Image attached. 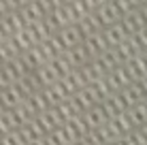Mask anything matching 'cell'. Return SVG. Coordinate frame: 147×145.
Masks as SVG:
<instances>
[{"label": "cell", "instance_id": "cell-1", "mask_svg": "<svg viewBox=\"0 0 147 145\" xmlns=\"http://www.w3.org/2000/svg\"><path fill=\"white\" fill-rule=\"evenodd\" d=\"M28 98L26 90H24L19 83H11L9 88H4L2 92H0V105H2V109L7 111V109H15L19 107V105H24V100Z\"/></svg>", "mask_w": 147, "mask_h": 145}, {"label": "cell", "instance_id": "cell-2", "mask_svg": "<svg viewBox=\"0 0 147 145\" xmlns=\"http://www.w3.org/2000/svg\"><path fill=\"white\" fill-rule=\"evenodd\" d=\"M58 34H60V38H62V43L66 45V49L77 47V45H81V43L85 41V32H83V28L79 26V22L68 24V26L60 28Z\"/></svg>", "mask_w": 147, "mask_h": 145}, {"label": "cell", "instance_id": "cell-3", "mask_svg": "<svg viewBox=\"0 0 147 145\" xmlns=\"http://www.w3.org/2000/svg\"><path fill=\"white\" fill-rule=\"evenodd\" d=\"M96 15H98V19H100V24H102L105 28L111 26V24H117L121 22V9H119V4L115 2V0H107V2L102 4V7H98L96 9Z\"/></svg>", "mask_w": 147, "mask_h": 145}, {"label": "cell", "instance_id": "cell-4", "mask_svg": "<svg viewBox=\"0 0 147 145\" xmlns=\"http://www.w3.org/2000/svg\"><path fill=\"white\" fill-rule=\"evenodd\" d=\"M83 119H85V124H88L90 130H96V128L105 126L111 117H109V113L105 111L102 103H98V105H94V107H90L88 111H83Z\"/></svg>", "mask_w": 147, "mask_h": 145}, {"label": "cell", "instance_id": "cell-5", "mask_svg": "<svg viewBox=\"0 0 147 145\" xmlns=\"http://www.w3.org/2000/svg\"><path fill=\"white\" fill-rule=\"evenodd\" d=\"M107 79H109V83H111V88L115 90V92H119V90H124L128 83H132L134 79H132V75H130L128 71V66L126 64H119V66H115L113 71H111L107 75Z\"/></svg>", "mask_w": 147, "mask_h": 145}, {"label": "cell", "instance_id": "cell-6", "mask_svg": "<svg viewBox=\"0 0 147 145\" xmlns=\"http://www.w3.org/2000/svg\"><path fill=\"white\" fill-rule=\"evenodd\" d=\"M121 24L126 26V30H128L130 34H134V32H139V30H143L147 28V17H145V13H143V9H132V11H128L121 17Z\"/></svg>", "mask_w": 147, "mask_h": 145}, {"label": "cell", "instance_id": "cell-7", "mask_svg": "<svg viewBox=\"0 0 147 145\" xmlns=\"http://www.w3.org/2000/svg\"><path fill=\"white\" fill-rule=\"evenodd\" d=\"M83 45L88 47V51L92 53V58H96V56H100L102 51L111 49L109 43H107V38H105V32H102V30L88 34V36H85V41H83Z\"/></svg>", "mask_w": 147, "mask_h": 145}, {"label": "cell", "instance_id": "cell-8", "mask_svg": "<svg viewBox=\"0 0 147 145\" xmlns=\"http://www.w3.org/2000/svg\"><path fill=\"white\" fill-rule=\"evenodd\" d=\"M119 94H121V98L126 100L128 109H130V107H134V105H139L141 100H145V98H147L145 90H143V86H141L139 81L128 83V86H126L124 90H119Z\"/></svg>", "mask_w": 147, "mask_h": 145}, {"label": "cell", "instance_id": "cell-9", "mask_svg": "<svg viewBox=\"0 0 147 145\" xmlns=\"http://www.w3.org/2000/svg\"><path fill=\"white\" fill-rule=\"evenodd\" d=\"M102 32H105V38H107L109 47H117L119 43H124L126 38L130 36V32L126 30V26H124L121 22H117V24H111V26L102 28Z\"/></svg>", "mask_w": 147, "mask_h": 145}, {"label": "cell", "instance_id": "cell-10", "mask_svg": "<svg viewBox=\"0 0 147 145\" xmlns=\"http://www.w3.org/2000/svg\"><path fill=\"white\" fill-rule=\"evenodd\" d=\"M19 11H22V15H24V19H26L28 26H30V24H36V22H40V19L47 17V11L38 4V0H30V2L24 4Z\"/></svg>", "mask_w": 147, "mask_h": 145}, {"label": "cell", "instance_id": "cell-11", "mask_svg": "<svg viewBox=\"0 0 147 145\" xmlns=\"http://www.w3.org/2000/svg\"><path fill=\"white\" fill-rule=\"evenodd\" d=\"M126 66H128V71H130L134 81H141V79L147 77V58L143 56V51L136 53L130 62H126Z\"/></svg>", "mask_w": 147, "mask_h": 145}, {"label": "cell", "instance_id": "cell-12", "mask_svg": "<svg viewBox=\"0 0 147 145\" xmlns=\"http://www.w3.org/2000/svg\"><path fill=\"white\" fill-rule=\"evenodd\" d=\"M66 56H68L70 64H73L75 68L85 66V64H88L90 60H92V53L88 51V47H85L83 43H81V45H77V47H70V49H66Z\"/></svg>", "mask_w": 147, "mask_h": 145}, {"label": "cell", "instance_id": "cell-13", "mask_svg": "<svg viewBox=\"0 0 147 145\" xmlns=\"http://www.w3.org/2000/svg\"><path fill=\"white\" fill-rule=\"evenodd\" d=\"M22 58L26 60V64L32 71H36L38 66H43L45 62H47V58H45V53H43V49H40V45H32L30 49H26V51L22 53Z\"/></svg>", "mask_w": 147, "mask_h": 145}, {"label": "cell", "instance_id": "cell-14", "mask_svg": "<svg viewBox=\"0 0 147 145\" xmlns=\"http://www.w3.org/2000/svg\"><path fill=\"white\" fill-rule=\"evenodd\" d=\"M111 49H113V51H115V56L119 58V62H121V64L130 62V60H132V58L136 56V53H141L139 49H136V45L132 43V38H130V36L126 38L124 43H119L117 47H111Z\"/></svg>", "mask_w": 147, "mask_h": 145}, {"label": "cell", "instance_id": "cell-15", "mask_svg": "<svg viewBox=\"0 0 147 145\" xmlns=\"http://www.w3.org/2000/svg\"><path fill=\"white\" fill-rule=\"evenodd\" d=\"M128 111H130V115H132V119H134L136 128L143 126V124H147V100H141L139 105L130 107Z\"/></svg>", "mask_w": 147, "mask_h": 145}, {"label": "cell", "instance_id": "cell-16", "mask_svg": "<svg viewBox=\"0 0 147 145\" xmlns=\"http://www.w3.org/2000/svg\"><path fill=\"white\" fill-rule=\"evenodd\" d=\"M38 4H40L47 13H51L53 9H58L60 4H62V0H38Z\"/></svg>", "mask_w": 147, "mask_h": 145}, {"label": "cell", "instance_id": "cell-17", "mask_svg": "<svg viewBox=\"0 0 147 145\" xmlns=\"http://www.w3.org/2000/svg\"><path fill=\"white\" fill-rule=\"evenodd\" d=\"M83 2L88 4V9H90V11H96V9H98V7H102V4L107 2V0H83Z\"/></svg>", "mask_w": 147, "mask_h": 145}, {"label": "cell", "instance_id": "cell-18", "mask_svg": "<svg viewBox=\"0 0 147 145\" xmlns=\"http://www.w3.org/2000/svg\"><path fill=\"white\" fill-rule=\"evenodd\" d=\"M130 4H132L134 9H139V7H145V4H147V0H130Z\"/></svg>", "mask_w": 147, "mask_h": 145}, {"label": "cell", "instance_id": "cell-19", "mask_svg": "<svg viewBox=\"0 0 147 145\" xmlns=\"http://www.w3.org/2000/svg\"><path fill=\"white\" fill-rule=\"evenodd\" d=\"M139 83H141V86H143V90H145V94H147V77H145V79H141Z\"/></svg>", "mask_w": 147, "mask_h": 145}, {"label": "cell", "instance_id": "cell-20", "mask_svg": "<svg viewBox=\"0 0 147 145\" xmlns=\"http://www.w3.org/2000/svg\"><path fill=\"white\" fill-rule=\"evenodd\" d=\"M139 128H141V130H143V134L147 137V124H143V126H139Z\"/></svg>", "mask_w": 147, "mask_h": 145}, {"label": "cell", "instance_id": "cell-21", "mask_svg": "<svg viewBox=\"0 0 147 145\" xmlns=\"http://www.w3.org/2000/svg\"><path fill=\"white\" fill-rule=\"evenodd\" d=\"M141 9H143V13H145V17H147V4H145V7H141Z\"/></svg>", "mask_w": 147, "mask_h": 145}, {"label": "cell", "instance_id": "cell-22", "mask_svg": "<svg viewBox=\"0 0 147 145\" xmlns=\"http://www.w3.org/2000/svg\"><path fill=\"white\" fill-rule=\"evenodd\" d=\"M143 56H145V58H147V49H145V51H143Z\"/></svg>", "mask_w": 147, "mask_h": 145}, {"label": "cell", "instance_id": "cell-23", "mask_svg": "<svg viewBox=\"0 0 147 145\" xmlns=\"http://www.w3.org/2000/svg\"><path fill=\"white\" fill-rule=\"evenodd\" d=\"M145 100H147V98H145Z\"/></svg>", "mask_w": 147, "mask_h": 145}]
</instances>
